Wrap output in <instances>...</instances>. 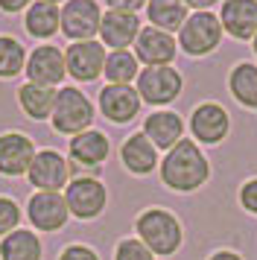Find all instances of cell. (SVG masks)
Instances as JSON below:
<instances>
[{"label":"cell","mask_w":257,"mask_h":260,"mask_svg":"<svg viewBox=\"0 0 257 260\" xmlns=\"http://www.w3.org/2000/svg\"><path fill=\"white\" fill-rule=\"evenodd\" d=\"M210 176V164L205 152L196 146V141H178L161 161V181L175 193H193Z\"/></svg>","instance_id":"cell-1"},{"label":"cell","mask_w":257,"mask_h":260,"mask_svg":"<svg viewBox=\"0 0 257 260\" xmlns=\"http://www.w3.org/2000/svg\"><path fill=\"white\" fill-rule=\"evenodd\" d=\"M135 231H138V240L155 257H173L184 240L181 222L175 219V213L164 211V208H146L135 219Z\"/></svg>","instance_id":"cell-2"},{"label":"cell","mask_w":257,"mask_h":260,"mask_svg":"<svg viewBox=\"0 0 257 260\" xmlns=\"http://www.w3.org/2000/svg\"><path fill=\"white\" fill-rule=\"evenodd\" d=\"M50 123H53V129H56L58 135L76 138V135H82V132L91 129L93 103L82 94L79 88L65 85V88H58V94H56V106H53Z\"/></svg>","instance_id":"cell-3"},{"label":"cell","mask_w":257,"mask_h":260,"mask_svg":"<svg viewBox=\"0 0 257 260\" xmlns=\"http://www.w3.org/2000/svg\"><path fill=\"white\" fill-rule=\"evenodd\" d=\"M222 44V24L219 15L213 12H193L187 15L184 26L178 29V47L184 50L187 56L202 59Z\"/></svg>","instance_id":"cell-4"},{"label":"cell","mask_w":257,"mask_h":260,"mask_svg":"<svg viewBox=\"0 0 257 260\" xmlns=\"http://www.w3.org/2000/svg\"><path fill=\"white\" fill-rule=\"evenodd\" d=\"M184 88L181 73L164 64V68H143L138 73V94L140 103H149V106H170L173 100H178Z\"/></svg>","instance_id":"cell-5"},{"label":"cell","mask_w":257,"mask_h":260,"mask_svg":"<svg viewBox=\"0 0 257 260\" xmlns=\"http://www.w3.org/2000/svg\"><path fill=\"white\" fill-rule=\"evenodd\" d=\"M65 202H68V211L76 216V219H97L100 213L105 211L108 205V190L100 178L82 176L73 178L68 187H65Z\"/></svg>","instance_id":"cell-6"},{"label":"cell","mask_w":257,"mask_h":260,"mask_svg":"<svg viewBox=\"0 0 257 260\" xmlns=\"http://www.w3.org/2000/svg\"><path fill=\"white\" fill-rule=\"evenodd\" d=\"M26 82L44 85V88H58L68 76V64H65V50L56 44H38V47L26 56Z\"/></svg>","instance_id":"cell-7"},{"label":"cell","mask_w":257,"mask_h":260,"mask_svg":"<svg viewBox=\"0 0 257 260\" xmlns=\"http://www.w3.org/2000/svg\"><path fill=\"white\" fill-rule=\"evenodd\" d=\"M103 9L97 0H68L61 9V32L70 41H93L100 36Z\"/></svg>","instance_id":"cell-8"},{"label":"cell","mask_w":257,"mask_h":260,"mask_svg":"<svg viewBox=\"0 0 257 260\" xmlns=\"http://www.w3.org/2000/svg\"><path fill=\"white\" fill-rule=\"evenodd\" d=\"M26 178L38 193H61L70 184V164L56 149H41V152H35V161Z\"/></svg>","instance_id":"cell-9"},{"label":"cell","mask_w":257,"mask_h":260,"mask_svg":"<svg viewBox=\"0 0 257 260\" xmlns=\"http://www.w3.org/2000/svg\"><path fill=\"white\" fill-rule=\"evenodd\" d=\"M105 47L100 41H73L65 50L68 73L76 82H97L105 71Z\"/></svg>","instance_id":"cell-10"},{"label":"cell","mask_w":257,"mask_h":260,"mask_svg":"<svg viewBox=\"0 0 257 260\" xmlns=\"http://www.w3.org/2000/svg\"><path fill=\"white\" fill-rule=\"evenodd\" d=\"M35 143L23 132H6L0 135V176L6 178H21L29 173L35 161Z\"/></svg>","instance_id":"cell-11"},{"label":"cell","mask_w":257,"mask_h":260,"mask_svg":"<svg viewBox=\"0 0 257 260\" xmlns=\"http://www.w3.org/2000/svg\"><path fill=\"white\" fill-rule=\"evenodd\" d=\"M228 132H231V117H228V111L219 103H202V106L193 108V114H190V135L199 143L216 146V143H222L228 138Z\"/></svg>","instance_id":"cell-12"},{"label":"cell","mask_w":257,"mask_h":260,"mask_svg":"<svg viewBox=\"0 0 257 260\" xmlns=\"http://www.w3.org/2000/svg\"><path fill=\"white\" fill-rule=\"evenodd\" d=\"M26 216L35 231H61L70 219V211L61 193H38L35 190L26 202Z\"/></svg>","instance_id":"cell-13"},{"label":"cell","mask_w":257,"mask_h":260,"mask_svg":"<svg viewBox=\"0 0 257 260\" xmlns=\"http://www.w3.org/2000/svg\"><path fill=\"white\" fill-rule=\"evenodd\" d=\"M100 111L105 120L126 126L140 114V94L132 85H105L100 91Z\"/></svg>","instance_id":"cell-14"},{"label":"cell","mask_w":257,"mask_h":260,"mask_svg":"<svg viewBox=\"0 0 257 260\" xmlns=\"http://www.w3.org/2000/svg\"><path fill=\"white\" fill-rule=\"evenodd\" d=\"M175 53H178V41L170 32L155 29V26H143L138 41H135V59L143 61L146 68H164V64H170L175 59Z\"/></svg>","instance_id":"cell-15"},{"label":"cell","mask_w":257,"mask_h":260,"mask_svg":"<svg viewBox=\"0 0 257 260\" xmlns=\"http://www.w3.org/2000/svg\"><path fill=\"white\" fill-rule=\"evenodd\" d=\"M219 24L237 41H251L257 36V0H222Z\"/></svg>","instance_id":"cell-16"},{"label":"cell","mask_w":257,"mask_h":260,"mask_svg":"<svg viewBox=\"0 0 257 260\" xmlns=\"http://www.w3.org/2000/svg\"><path fill=\"white\" fill-rule=\"evenodd\" d=\"M140 18L128 12H103V24H100V44L108 50H128L140 36Z\"/></svg>","instance_id":"cell-17"},{"label":"cell","mask_w":257,"mask_h":260,"mask_svg":"<svg viewBox=\"0 0 257 260\" xmlns=\"http://www.w3.org/2000/svg\"><path fill=\"white\" fill-rule=\"evenodd\" d=\"M143 135L152 141L155 149L170 152L178 141H184V120L178 117L175 111H152L143 120Z\"/></svg>","instance_id":"cell-18"},{"label":"cell","mask_w":257,"mask_h":260,"mask_svg":"<svg viewBox=\"0 0 257 260\" xmlns=\"http://www.w3.org/2000/svg\"><path fill=\"white\" fill-rule=\"evenodd\" d=\"M120 161L132 176H149L158 167V149L152 146V141L143 132H135L120 146Z\"/></svg>","instance_id":"cell-19"},{"label":"cell","mask_w":257,"mask_h":260,"mask_svg":"<svg viewBox=\"0 0 257 260\" xmlns=\"http://www.w3.org/2000/svg\"><path fill=\"white\" fill-rule=\"evenodd\" d=\"M68 152L79 167H100L108 158V152H111V141L100 129H88L82 135H76V138H70Z\"/></svg>","instance_id":"cell-20"},{"label":"cell","mask_w":257,"mask_h":260,"mask_svg":"<svg viewBox=\"0 0 257 260\" xmlns=\"http://www.w3.org/2000/svg\"><path fill=\"white\" fill-rule=\"evenodd\" d=\"M23 29L38 41H47L56 32H61V9L44 0H33V6L23 15Z\"/></svg>","instance_id":"cell-21"},{"label":"cell","mask_w":257,"mask_h":260,"mask_svg":"<svg viewBox=\"0 0 257 260\" xmlns=\"http://www.w3.org/2000/svg\"><path fill=\"white\" fill-rule=\"evenodd\" d=\"M58 88H44V85L23 82L18 88V106L29 120H50L53 106H56Z\"/></svg>","instance_id":"cell-22"},{"label":"cell","mask_w":257,"mask_h":260,"mask_svg":"<svg viewBox=\"0 0 257 260\" xmlns=\"http://www.w3.org/2000/svg\"><path fill=\"white\" fill-rule=\"evenodd\" d=\"M146 18L149 26L164 29V32H178L187 21V6L181 0H149L146 3Z\"/></svg>","instance_id":"cell-23"},{"label":"cell","mask_w":257,"mask_h":260,"mask_svg":"<svg viewBox=\"0 0 257 260\" xmlns=\"http://www.w3.org/2000/svg\"><path fill=\"white\" fill-rule=\"evenodd\" d=\"M0 260H41V240L35 231L18 228L0 240Z\"/></svg>","instance_id":"cell-24"},{"label":"cell","mask_w":257,"mask_h":260,"mask_svg":"<svg viewBox=\"0 0 257 260\" xmlns=\"http://www.w3.org/2000/svg\"><path fill=\"white\" fill-rule=\"evenodd\" d=\"M228 91L240 106L257 111V64L240 61L228 76Z\"/></svg>","instance_id":"cell-25"},{"label":"cell","mask_w":257,"mask_h":260,"mask_svg":"<svg viewBox=\"0 0 257 260\" xmlns=\"http://www.w3.org/2000/svg\"><path fill=\"white\" fill-rule=\"evenodd\" d=\"M138 73H140V61L135 59V53H128V50H111L105 56L103 76L108 79V85H128L138 79Z\"/></svg>","instance_id":"cell-26"},{"label":"cell","mask_w":257,"mask_h":260,"mask_svg":"<svg viewBox=\"0 0 257 260\" xmlns=\"http://www.w3.org/2000/svg\"><path fill=\"white\" fill-rule=\"evenodd\" d=\"M26 68V47L18 38L0 36V79H15Z\"/></svg>","instance_id":"cell-27"},{"label":"cell","mask_w":257,"mask_h":260,"mask_svg":"<svg viewBox=\"0 0 257 260\" xmlns=\"http://www.w3.org/2000/svg\"><path fill=\"white\" fill-rule=\"evenodd\" d=\"M21 228V208L9 196H0V237L12 234Z\"/></svg>","instance_id":"cell-28"},{"label":"cell","mask_w":257,"mask_h":260,"mask_svg":"<svg viewBox=\"0 0 257 260\" xmlns=\"http://www.w3.org/2000/svg\"><path fill=\"white\" fill-rule=\"evenodd\" d=\"M114 260H155V254L140 243L138 237H128V240H120L117 243Z\"/></svg>","instance_id":"cell-29"},{"label":"cell","mask_w":257,"mask_h":260,"mask_svg":"<svg viewBox=\"0 0 257 260\" xmlns=\"http://www.w3.org/2000/svg\"><path fill=\"white\" fill-rule=\"evenodd\" d=\"M240 205H243L248 213L257 216V178H248L243 187H240Z\"/></svg>","instance_id":"cell-30"},{"label":"cell","mask_w":257,"mask_h":260,"mask_svg":"<svg viewBox=\"0 0 257 260\" xmlns=\"http://www.w3.org/2000/svg\"><path fill=\"white\" fill-rule=\"evenodd\" d=\"M58 260H100V254H97L91 246L73 243V246H68L65 251H61V254H58Z\"/></svg>","instance_id":"cell-31"},{"label":"cell","mask_w":257,"mask_h":260,"mask_svg":"<svg viewBox=\"0 0 257 260\" xmlns=\"http://www.w3.org/2000/svg\"><path fill=\"white\" fill-rule=\"evenodd\" d=\"M111 12H128V15H138L149 0H105Z\"/></svg>","instance_id":"cell-32"},{"label":"cell","mask_w":257,"mask_h":260,"mask_svg":"<svg viewBox=\"0 0 257 260\" xmlns=\"http://www.w3.org/2000/svg\"><path fill=\"white\" fill-rule=\"evenodd\" d=\"M33 6V0H0V12L6 15H18L23 9H29Z\"/></svg>","instance_id":"cell-33"},{"label":"cell","mask_w":257,"mask_h":260,"mask_svg":"<svg viewBox=\"0 0 257 260\" xmlns=\"http://www.w3.org/2000/svg\"><path fill=\"white\" fill-rule=\"evenodd\" d=\"M184 6H190V9H196V12H208L210 6H216L219 0H181Z\"/></svg>","instance_id":"cell-34"},{"label":"cell","mask_w":257,"mask_h":260,"mask_svg":"<svg viewBox=\"0 0 257 260\" xmlns=\"http://www.w3.org/2000/svg\"><path fill=\"white\" fill-rule=\"evenodd\" d=\"M208 260H243L237 251H228V248H222V251H213Z\"/></svg>","instance_id":"cell-35"},{"label":"cell","mask_w":257,"mask_h":260,"mask_svg":"<svg viewBox=\"0 0 257 260\" xmlns=\"http://www.w3.org/2000/svg\"><path fill=\"white\" fill-rule=\"evenodd\" d=\"M44 3H53V6H58V3H68V0H44Z\"/></svg>","instance_id":"cell-36"},{"label":"cell","mask_w":257,"mask_h":260,"mask_svg":"<svg viewBox=\"0 0 257 260\" xmlns=\"http://www.w3.org/2000/svg\"><path fill=\"white\" fill-rule=\"evenodd\" d=\"M251 41H254V44H251V50H254V56H257V36L251 38Z\"/></svg>","instance_id":"cell-37"}]
</instances>
